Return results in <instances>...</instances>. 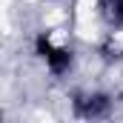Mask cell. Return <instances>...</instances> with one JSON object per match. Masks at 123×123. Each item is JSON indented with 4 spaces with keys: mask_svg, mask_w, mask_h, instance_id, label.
Here are the masks:
<instances>
[{
    "mask_svg": "<svg viewBox=\"0 0 123 123\" xmlns=\"http://www.w3.org/2000/svg\"><path fill=\"white\" fill-rule=\"evenodd\" d=\"M46 63H49V69H52L55 74H63V72L72 66V52H69V49H52V52L46 55Z\"/></svg>",
    "mask_w": 123,
    "mask_h": 123,
    "instance_id": "cell-2",
    "label": "cell"
},
{
    "mask_svg": "<svg viewBox=\"0 0 123 123\" xmlns=\"http://www.w3.org/2000/svg\"><path fill=\"white\" fill-rule=\"evenodd\" d=\"M52 49H55V46H52V43H49V37H43V34H40V37H37V52H40V55H43V57H46V55H49V52H52Z\"/></svg>",
    "mask_w": 123,
    "mask_h": 123,
    "instance_id": "cell-4",
    "label": "cell"
},
{
    "mask_svg": "<svg viewBox=\"0 0 123 123\" xmlns=\"http://www.w3.org/2000/svg\"><path fill=\"white\" fill-rule=\"evenodd\" d=\"M100 12L112 26L123 23V0H100Z\"/></svg>",
    "mask_w": 123,
    "mask_h": 123,
    "instance_id": "cell-3",
    "label": "cell"
},
{
    "mask_svg": "<svg viewBox=\"0 0 123 123\" xmlns=\"http://www.w3.org/2000/svg\"><path fill=\"white\" fill-rule=\"evenodd\" d=\"M74 106L83 117H100L109 112V97L106 94H89V97H80Z\"/></svg>",
    "mask_w": 123,
    "mask_h": 123,
    "instance_id": "cell-1",
    "label": "cell"
}]
</instances>
